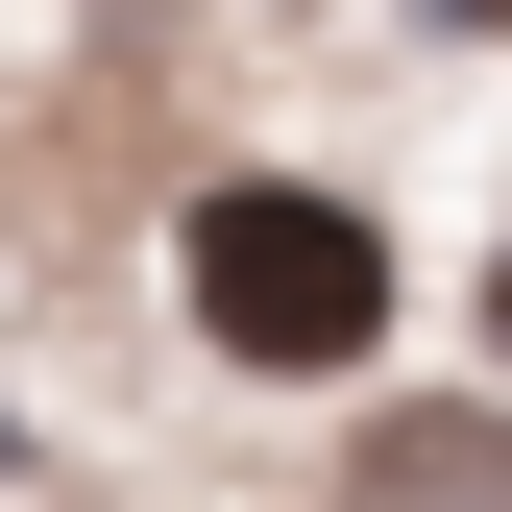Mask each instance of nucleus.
I'll use <instances>...</instances> for the list:
<instances>
[{
	"label": "nucleus",
	"instance_id": "f03ea898",
	"mask_svg": "<svg viewBox=\"0 0 512 512\" xmlns=\"http://www.w3.org/2000/svg\"><path fill=\"white\" fill-rule=\"evenodd\" d=\"M488 342H512V269H488Z\"/></svg>",
	"mask_w": 512,
	"mask_h": 512
},
{
	"label": "nucleus",
	"instance_id": "f257e3e1",
	"mask_svg": "<svg viewBox=\"0 0 512 512\" xmlns=\"http://www.w3.org/2000/svg\"><path fill=\"white\" fill-rule=\"evenodd\" d=\"M171 293H196V342L244 391H342V366L391 342V220H366L342 171H220V196L171 220Z\"/></svg>",
	"mask_w": 512,
	"mask_h": 512
}]
</instances>
